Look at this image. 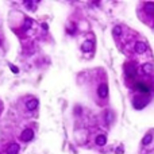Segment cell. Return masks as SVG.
<instances>
[{"label": "cell", "mask_w": 154, "mask_h": 154, "mask_svg": "<svg viewBox=\"0 0 154 154\" xmlns=\"http://www.w3.org/2000/svg\"><path fill=\"white\" fill-rule=\"evenodd\" d=\"M32 138H34V131H32L31 128H26V130L22 131L21 139L23 141V142H30Z\"/></svg>", "instance_id": "1"}, {"label": "cell", "mask_w": 154, "mask_h": 154, "mask_svg": "<svg viewBox=\"0 0 154 154\" xmlns=\"http://www.w3.org/2000/svg\"><path fill=\"white\" fill-rule=\"evenodd\" d=\"M97 95H99L102 99H105L108 96V87L105 83H102V84L99 85V88H97Z\"/></svg>", "instance_id": "2"}, {"label": "cell", "mask_w": 154, "mask_h": 154, "mask_svg": "<svg viewBox=\"0 0 154 154\" xmlns=\"http://www.w3.org/2000/svg\"><path fill=\"white\" fill-rule=\"evenodd\" d=\"M125 70H126V74H127L128 77L135 76V66H134L133 64H126L125 65Z\"/></svg>", "instance_id": "3"}, {"label": "cell", "mask_w": 154, "mask_h": 154, "mask_svg": "<svg viewBox=\"0 0 154 154\" xmlns=\"http://www.w3.org/2000/svg\"><path fill=\"white\" fill-rule=\"evenodd\" d=\"M146 43H143V42H137L135 43V52L138 53V54H142V53L146 52Z\"/></svg>", "instance_id": "4"}, {"label": "cell", "mask_w": 154, "mask_h": 154, "mask_svg": "<svg viewBox=\"0 0 154 154\" xmlns=\"http://www.w3.org/2000/svg\"><path fill=\"white\" fill-rule=\"evenodd\" d=\"M18 151H19V145L18 143H11L8 146V149H7V154H18Z\"/></svg>", "instance_id": "5"}, {"label": "cell", "mask_w": 154, "mask_h": 154, "mask_svg": "<svg viewBox=\"0 0 154 154\" xmlns=\"http://www.w3.org/2000/svg\"><path fill=\"white\" fill-rule=\"evenodd\" d=\"M37 107H38V100L37 99H31V100H29V102L26 103V108L27 110H30V111L35 110Z\"/></svg>", "instance_id": "6"}, {"label": "cell", "mask_w": 154, "mask_h": 154, "mask_svg": "<svg viewBox=\"0 0 154 154\" xmlns=\"http://www.w3.org/2000/svg\"><path fill=\"white\" fill-rule=\"evenodd\" d=\"M105 143H107V137H105L104 134L97 135V138H96V145L97 146H104Z\"/></svg>", "instance_id": "7"}, {"label": "cell", "mask_w": 154, "mask_h": 154, "mask_svg": "<svg viewBox=\"0 0 154 154\" xmlns=\"http://www.w3.org/2000/svg\"><path fill=\"white\" fill-rule=\"evenodd\" d=\"M145 11H146V14H149V15H154V3H146Z\"/></svg>", "instance_id": "8"}, {"label": "cell", "mask_w": 154, "mask_h": 154, "mask_svg": "<svg viewBox=\"0 0 154 154\" xmlns=\"http://www.w3.org/2000/svg\"><path fill=\"white\" fill-rule=\"evenodd\" d=\"M92 42L91 41H85L84 43H83V46H81V50L83 52H85V53H88V52H91V49H92Z\"/></svg>", "instance_id": "9"}, {"label": "cell", "mask_w": 154, "mask_h": 154, "mask_svg": "<svg viewBox=\"0 0 154 154\" xmlns=\"http://www.w3.org/2000/svg\"><path fill=\"white\" fill-rule=\"evenodd\" d=\"M137 88H138V89H139L142 93H149V87H147V85L143 84L142 81L138 83V84H137Z\"/></svg>", "instance_id": "10"}, {"label": "cell", "mask_w": 154, "mask_h": 154, "mask_svg": "<svg viewBox=\"0 0 154 154\" xmlns=\"http://www.w3.org/2000/svg\"><path fill=\"white\" fill-rule=\"evenodd\" d=\"M142 70H143V73H151L154 70V66L151 64H143L142 65Z\"/></svg>", "instance_id": "11"}, {"label": "cell", "mask_w": 154, "mask_h": 154, "mask_svg": "<svg viewBox=\"0 0 154 154\" xmlns=\"http://www.w3.org/2000/svg\"><path fill=\"white\" fill-rule=\"evenodd\" d=\"M133 103H134V105H135V108H138V110H139V108H142L143 105H145V102H142L139 97H135Z\"/></svg>", "instance_id": "12"}, {"label": "cell", "mask_w": 154, "mask_h": 154, "mask_svg": "<svg viewBox=\"0 0 154 154\" xmlns=\"http://www.w3.org/2000/svg\"><path fill=\"white\" fill-rule=\"evenodd\" d=\"M151 141H153V135H151V134H146L145 138L142 139V145H149Z\"/></svg>", "instance_id": "13"}, {"label": "cell", "mask_w": 154, "mask_h": 154, "mask_svg": "<svg viewBox=\"0 0 154 154\" xmlns=\"http://www.w3.org/2000/svg\"><path fill=\"white\" fill-rule=\"evenodd\" d=\"M31 26H32V21L30 18H26V19H24V24H23V30L31 29Z\"/></svg>", "instance_id": "14"}, {"label": "cell", "mask_w": 154, "mask_h": 154, "mask_svg": "<svg viewBox=\"0 0 154 154\" xmlns=\"http://www.w3.org/2000/svg\"><path fill=\"white\" fill-rule=\"evenodd\" d=\"M111 122H112V112L111 111H105V123L110 126Z\"/></svg>", "instance_id": "15"}, {"label": "cell", "mask_w": 154, "mask_h": 154, "mask_svg": "<svg viewBox=\"0 0 154 154\" xmlns=\"http://www.w3.org/2000/svg\"><path fill=\"white\" fill-rule=\"evenodd\" d=\"M112 34L115 35V37H119V35L122 34V27H120V26H115L112 29Z\"/></svg>", "instance_id": "16"}, {"label": "cell", "mask_w": 154, "mask_h": 154, "mask_svg": "<svg viewBox=\"0 0 154 154\" xmlns=\"http://www.w3.org/2000/svg\"><path fill=\"white\" fill-rule=\"evenodd\" d=\"M10 69L12 70V72L16 74V73H19V69H18V66H15V65H12V64H10Z\"/></svg>", "instance_id": "17"}, {"label": "cell", "mask_w": 154, "mask_h": 154, "mask_svg": "<svg viewBox=\"0 0 154 154\" xmlns=\"http://www.w3.org/2000/svg\"><path fill=\"white\" fill-rule=\"evenodd\" d=\"M24 4L26 6H29L27 8H31V6H34V4H37V1H24Z\"/></svg>", "instance_id": "18"}, {"label": "cell", "mask_w": 154, "mask_h": 154, "mask_svg": "<svg viewBox=\"0 0 154 154\" xmlns=\"http://www.w3.org/2000/svg\"><path fill=\"white\" fill-rule=\"evenodd\" d=\"M122 151H123V150H122V147H119V149L116 150V153H118V154H122Z\"/></svg>", "instance_id": "19"}, {"label": "cell", "mask_w": 154, "mask_h": 154, "mask_svg": "<svg viewBox=\"0 0 154 154\" xmlns=\"http://www.w3.org/2000/svg\"><path fill=\"white\" fill-rule=\"evenodd\" d=\"M0 43H1V41H0Z\"/></svg>", "instance_id": "20"}]
</instances>
